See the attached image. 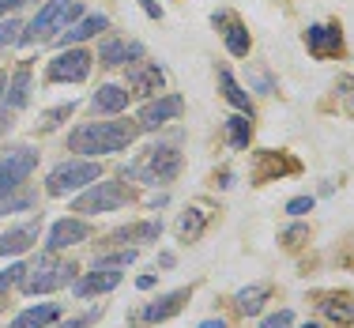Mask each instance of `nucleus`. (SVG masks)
I'll return each instance as SVG.
<instances>
[{"mask_svg":"<svg viewBox=\"0 0 354 328\" xmlns=\"http://www.w3.org/2000/svg\"><path fill=\"white\" fill-rule=\"evenodd\" d=\"M218 87H223V95L230 98V102L238 106L241 113H249V117H252V102H249V95H245V91H241V83L234 80V75L226 72V69H218Z\"/></svg>","mask_w":354,"mask_h":328,"instance_id":"24","label":"nucleus"},{"mask_svg":"<svg viewBox=\"0 0 354 328\" xmlns=\"http://www.w3.org/2000/svg\"><path fill=\"white\" fill-rule=\"evenodd\" d=\"M129 95L132 91L117 87V83H102V87L95 91V98H91V106H95V113H121V109L129 106Z\"/></svg>","mask_w":354,"mask_h":328,"instance_id":"17","label":"nucleus"},{"mask_svg":"<svg viewBox=\"0 0 354 328\" xmlns=\"http://www.w3.org/2000/svg\"><path fill=\"white\" fill-rule=\"evenodd\" d=\"M91 238V226L83 223V219H57L53 226H49V253H61V249L68 246H80V242Z\"/></svg>","mask_w":354,"mask_h":328,"instance_id":"10","label":"nucleus"},{"mask_svg":"<svg viewBox=\"0 0 354 328\" xmlns=\"http://www.w3.org/2000/svg\"><path fill=\"white\" fill-rule=\"evenodd\" d=\"M19 35H23L19 19H4V23H0V49H8L12 42H19Z\"/></svg>","mask_w":354,"mask_h":328,"instance_id":"31","label":"nucleus"},{"mask_svg":"<svg viewBox=\"0 0 354 328\" xmlns=\"http://www.w3.org/2000/svg\"><path fill=\"white\" fill-rule=\"evenodd\" d=\"M72 109H75V102H64V106H57V109H49V113H46V129H57V125H61V121H64V117H68V113H72Z\"/></svg>","mask_w":354,"mask_h":328,"instance_id":"33","label":"nucleus"},{"mask_svg":"<svg viewBox=\"0 0 354 328\" xmlns=\"http://www.w3.org/2000/svg\"><path fill=\"white\" fill-rule=\"evenodd\" d=\"M15 4H30V0H15Z\"/></svg>","mask_w":354,"mask_h":328,"instance_id":"45","label":"nucleus"},{"mask_svg":"<svg viewBox=\"0 0 354 328\" xmlns=\"http://www.w3.org/2000/svg\"><path fill=\"white\" fill-rule=\"evenodd\" d=\"M324 313L332 317V321H354V306L351 302H339V298H332V302H324Z\"/></svg>","mask_w":354,"mask_h":328,"instance_id":"29","label":"nucleus"},{"mask_svg":"<svg viewBox=\"0 0 354 328\" xmlns=\"http://www.w3.org/2000/svg\"><path fill=\"white\" fill-rule=\"evenodd\" d=\"M72 272L75 268H68V264H53L49 257H38V264L27 268L19 283H23L27 294H46V291H57V287H68Z\"/></svg>","mask_w":354,"mask_h":328,"instance_id":"6","label":"nucleus"},{"mask_svg":"<svg viewBox=\"0 0 354 328\" xmlns=\"http://www.w3.org/2000/svg\"><path fill=\"white\" fill-rule=\"evenodd\" d=\"M8 129H12V117H8V106H4V109H0V136H4Z\"/></svg>","mask_w":354,"mask_h":328,"instance_id":"39","label":"nucleus"},{"mask_svg":"<svg viewBox=\"0 0 354 328\" xmlns=\"http://www.w3.org/2000/svg\"><path fill=\"white\" fill-rule=\"evenodd\" d=\"M140 136V125H129V121H91V125H80L72 129L68 136V147L80 151V155H117Z\"/></svg>","mask_w":354,"mask_h":328,"instance_id":"1","label":"nucleus"},{"mask_svg":"<svg viewBox=\"0 0 354 328\" xmlns=\"http://www.w3.org/2000/svg\"><path fill=\"white\" fill-rule=\"evenodd\" d=\"M136 260V249H121V253H109V257H98L95 268H124Z\"/></svg>","mask_w":354,"mask_h":328,"instance_id":"30","label":"nucleus"},{"mask_svg":"<svg viewBox=\"0 0 354 328\" xmlns=\"http://www.w3.org/2000/svg\"><path fill=\"white\" fill-rule=\"evenodd\" d=\"M136 287H140V291H151V287H155V275H140Z\"/></svg>","mask_w":354,"mask_h":328,"instance_id":"40","label":"nucleus"},{"mask_svg":"<svg viewBox=\"0 0 354 328\" xmlns=\"http://www.w3.org/2000/svg\"><path fill=\"white\" fill-rule=\"evenodd\" d=\"M143 57V46L140 42H124V38H106L98 46V61L117 69V64H129V61H140Z\"/></svg>","mask_w":354,"mask_h":328,"instance_id":"14","label":"nucleus"},{"mask_svg":"<svg viewBox=\"0 0 354 328\" xmlns=\"http://www.w3.org/2000/svg\"><path fill=\"white\" fill-rule=\"evenodd\" d=\"M4 87H8V80H4V72H0V95H4Z\"/></svg>","mask_w":354,"mask_h":328,"instance_id":"43","label":"nucleus"},{"mask_svg":"<svg viewBox=\"0 0 354 328\" xmlns=\"http://www.w3.org/2000/svg\"><path fill=\"white\" fill-rule=\"evenodd\" d=\"M35 192H19V189H12V192H0V215H15V212H27V208H35Z\"/></svg>","mask_w":354,"mask_h":328,"instance_id":"25","label":"nucleus"},{"mask_svg":"<svg viewBox=\"0 0 354 328\" xmlns=\"http://www.w3.org/2000/svg\"><path fill=\"white\" fill-rule=\"evenodd\" d=\"M162 83H166V75L158 64H151V61H136L129 69V87H132V95H143V98H151V95H158L162 91Z\"/></svg>","mask_w":354,"mask_h":328,"instance_id":"13","label":"nucleus"},{"mask_svg":"<svg viewBox=\"0 0 354 328\" xmlns=\"http://www.w3.org/2000/svg\"><path fill=\"white\" fill-rule=\"evenodd\" d=\"M57 317H61V306H53V302H46V306H30V309H23L19 317H15L8 328H46V325H53Z\"/></svg>","mask_w":354,"mask_h":328,"instance_id":"21","label":"nucleus"},{"mask_svg":"<svg viewBox=\"0 0 354 328\" xmlns=\"http://www.w3.org/2000/svg\"><path fill=\"white\" fill-rule=\"evenodd\" d=\"M121 287V272H113V268H95V272H87L80 283H75V298H91V294H106Z\"/></svg>","mask_w":354,"mask_h":328,"instance_id":"15","label":"nucleus"},{"mask_svg":"<svg viewBox=\"0 0 354 328\" xmlns=\"http://www.w3.org/2000/svg\"><path fill=\"white\" fill-rule=\"evenodd\" d=\"M106 27H109V19H106V15H87V19H80L75 27H64L61 46L68 49V46H75V42H87V38H95L98 30H106Z\"/></svg>","mask_w":354,"mask_h":328,"instance_id":"20","label":"nucleus"},{"mask_svg":"<svg viewBox=\"0 0 354 328\" xmlns=\"http://www.w3.org/2000/svg\"><path fill=\"white\" fill-rule=\"evenodd\" d=\"M177 170H181V151L174 144H155L143 151V158L136 166L124 170V178H143L147 185H158V181H174Z\"/></svg>","mask_w":354,"mask_h":328,"instance_id":"2","label":"nucleus"},{"mask_svg":"<svg viewBox=\"0 0 354 328\" xmlns=\"http://www.w3.org/2000/svg\"><path fill=\"white\" fill-rule=\"evenodd\" d=\"M226 136H230V144L238 147V151H245L249 140H252V117H249V113L226 117Z\"/></svg>","mask_w":354,"mask_h":328,"instance_id":"22","label":"nucleus"},{"mask_svg":"<svg viewBox=\"0 0 354 328\" xmlns=\"http://www.w3.org/2000/svg\"><path fill=\"white\" fill-rule=\"evenodd\" d=\"M140 8H143V12L151 15V19H162V8H158L155 0H140Z\"/></svg>","mask_w":354,"mask_h":328,"instance_id":"37","label":"nucleus"},{"mask_svg":"<svg viewBox=\"0 0 354 328\" xmlns=\"http://www.w3.org/2000/svg\"><path fill=\"white\" fill-rule=\"evenodd\" d=\"M313 208H317L313 197H294L290 204H286V212H290V215H306V212H313Z\"/></svg>","mask_w":354,"mask_h":328,"instance_id":"35","label":"nucleus"},{"mask_svg":"<svg viewBox=\"0 0 354 328\" xmlns=\"http://www.w3.org/2000/svg\"><path fill=\"white\" fill-rule=\"evenodd\" d=\"M8 8H19L15 0H0V12H8Z\"/></svg>","mask_w":354,"mask_h":328,"instance_id":"42","label":"nucleus"},{"mask_svg":"<svg viewBox=\"0 0 354 328\" xmlns=\"http://www.w3.org/2000/svg\"><path fill=\"white\" fill-rule=\"evenodd\" d=\"M38 166V151L35 147H15L0 158V192L19 189L23 181L30 178V170Z\"/></svg>","mask_w":354,"mask_h":328,"instance_id":"7","label":"nucleus"},{"mask_svg":"<svg viewBox=\"0 0 354 328\" xmlns=\"http://www.w3.org/2000/svg\"><path fill=\"white\" fill-rule=\"evenodd\" d=\"M91 61L95 57L87 49H64V53H57L49 61V80L53 83H80L91 75Z\"/></svg>","mask_w":354,"mask_h":328,"instance_id":"8","label":"nucleus"},{"mask_svg":"<svg viewBox=\"0 0 354 328\" xmlns=\"http://www.w3.org/2000/svg\"><path fill=\"white\" fill-rule=\"evenodd\" d=\"M158 234H162V223H132V226H121V230L113 234V242H158Z\"/></svg>","mask_w":354,"mask_h":328,"instance_id":"23","label":"nucleus"},{"mask_svg":"<svg viewBox=\"0 0 354 328\" xmlns=\"http://www.w3.org/2000/svg\"><path fill=\"white\" fill-rule=\"evenodd\" d=\"M98 178H102V166L75 158V163H61L53 174H49L46 192L49 197H68V192H80V189H87V185H95Z\"/></svg>","mask_w":354,"mask_h":328,"instance_id":"4","label":"nucleus"},{"mask_svg":"<svg viewBox=\"0 0 354 328\" xmlns=\"http://www.w3.org/2000/svg\"><path fill=\"white\" fill-rule=\"evenodd\" d=\"M91 317H72V321H64V325H57V328H87Z\"/></svg>","mask_w":354,"mask_h":328,"instance_id":"38","label":"nucleus"},{"mask_svg":"<svg viewBox=\"0 0 354 328\" xmlns=\"http://www.w3.org/2000/svg\"><path fill=\"white\" fill-rule=\"evenodd\" d=\"M35 242H38V223L12 226V230L0 234V257H19V253H27Z\"/></svg>","mask_w":354,"mask_h":328,"instance_id":"16","label":"nucleus"},{"mask_svg":"<svg viewBox=\"0 0 354 328\" xmlns=\"http://www.w3.org/2000/svg\"><path fill=\"white\" fill-rule=\"evenodd\" d=\"M129 204V189H124L121 181H102L98 178L95 185H87V192H80L75 197V212L83 215H102V212H117V208Z\"/></svg>","mask_w":354,"mask_h":328,"instance_id":"5","label":"nucleus"},{"mask_svg":"<svg viewBox=\"0 0 354 328\" xmlns=\"http://www.w3.org/2000/svg\"><path fill=\"white\" fill-rule=\"evenodd\" d=\"M283 238H286V246H298L301 238H309V230H306V226H290V230H286Z\"/></svg>","mask_w":354,"mask_h":328,"instance_id":"36","label":"nucleus"},{"mask_svg":"<svg viewBox=\"0 0 354 328\" xmlns=\"http://www.w3.org/2000/svg\"><path fill=\"white\" fill-rule=\"evenodd\" d=\"M298 158L283 155V151H260L257 155V166H252V178L257 181H275L283 178V174H298Z\"/></svg>","mask_w":354,"mask_h":328,"instance_id":"11","label":"nucleus"},{"mask_svg":"<svg viewBox=\"0 0 354 328\" xmlns=\"http://www.w3.org/2000/svg\"><path fill=\"white\" fill-rule=\"evenodd\" d=\"M80 15H83L80 0H46V8L30 19V27L19 35V42H23V46L41 42V38L53 35V30H64V27H68V19H80Z\"/></svg>","mask_w":354,"mask_h":328,"instance_id":"3","label":"nucleus"},{"mask_svg":"<svg viewBox=\"0 0 354 328\" xmlns=\"http://www.w3.org/2000/svg\"><path fill=\"white\" fill-rule=\"evenodd\" d=\"M185 298H189V291H170V294H162L158 302H151V306L143 309V321H147V325H158V321H166V317H174L177 309L185 306Z\"/></svg>","mask_w":354,"mask_h":328,"instance_id":"19","label":"nucleus"},{"mask_svg":"<svg viewBox=\"0 0 354 328\" xmlns=\"http://www.w3.org/2000/svg\"><path fill=\"white\" fill-rule=\"evenodd\" d=\"M200 328H226V321H223V317H212V321H204Z\"/></svg>","mask_w":354,"mask_h":328,"instance_id":"41","label":"nucleus"},{"mask_svg":"<svg viewBox=\"0 0 354 328\" xmlns=\"http://www.w3.org/2000/svg\"><path fill=\"white\" fill-rule=\"evenodd\" d=\"M23 272H27V268L23 264H8V272L0 275V291H8V287H15V283L23 280Z\"/></svg>","mask_w":354,"mask_h":328,"instance_id":"34","label":"nucleus"},{"mask_svg":"<svg viewBox=\"0 0 354 328\" xmlns=\"http://www.w3.org/2000/svg\"><path fill=\"white\" fill-rule=\"evenodd\" d=\"M204 212H189V215H181L177 219V234H181L185 242H192V238H200V230H204Z\"/></svg>","mask_w":354,"mask_h":328,"instance_id":"28","label":"nucleus"},{"mask_svg":"<svg viewBox=\"0 0 354 328\" xmlns=\"http://www.w3.org/2000/svg\"><path fill=\"white\" fill-rule=\"evenodd\" d=\"M4 102L8 109H23L30 102V64H19L12 75V83L4 87Z\"/></svg>","mask_w":354,"mask_h":328,"instance_id":"18","label":"nucleus"},{"mask_svg":"<svg viewBox=\"0 0 354 328\" xmlns=\"http://www.w3.org/2000/svg\"><path fill=\"white\" fill-rule=\"evenodd\" d=\"M249 30L241 27V23H230V27H226V49H230L234 57H249Z\"/></svg>","mask_w":354,"mask_h":328,"instance_id":"27","label":"nucleus"},{"mask_svg":"<svg viewBox=\"0 0 354 328\" xmlns=\"http://www.w3.org/2000/svg\"><path fill=\"white\" fill-rule=\"evenodd\" d=\"M181 109H185V98L181 95H162V98H151L147 106L140 109V132H155V129H162L166 121H174V117H181Z\"/></svg>","mask_w":354,"mask_h":328,"instance_id":"9","label":"nucleus"},{"mask_svg":"<svg viewBox=\"0 0 354 328\" xmlns=\"http://www.w3.org/2000/svg\"><path fill=\"white\" fill-rule=\"evenodd\" d=\"M306 46H309V53H317V57H343V35H339V27H332V23L309 27L306 30Z\"/></svg>","mask_w":354,"mask_h":328,"instance_id":"12","label":"nucleus"},{"mask_svg":"<svg viewBox=\"0 0 354 328\" xmlns=\"http://www.w3.org/2000/svg\"><path fill=\"white\" fill-rule=\"evenodd\" d=\"M301 328H320V325H317V321H306V325H301Z\"/></svg>","mask_w":354,"mask_h":328,"instance_id":"44","label":"nucleus"},{"mask_svg":"<svg viewBox=\"0 0 354 328\" xmlns=\"http://www.w3.org/2000/svg\"><path fill=\"white\" fill-rule=\"evenodd\" d=\"M264 298H268V287H264V283H257V287H245V291H238V294H234V302H238V309H241V313H260Z\"/></svg>","mask_w":354,"mask_h":328,"instance_id":"26","label":"nucleus"},{"mask_svg":"<svg viewBox=\"0 0 354 328\" xmlns=\"http://www.w3.org/2000/svg\"><path fill=\"white\" fill-rule=\"evenodd\" d=\"M290 325H294L290 309H279V313H272V317H264V321H260V328H290Z\"/></svg>","mask_w":354,"mask_h":328,"instance_id":"32","label":"nucleus"}]
</instances>
